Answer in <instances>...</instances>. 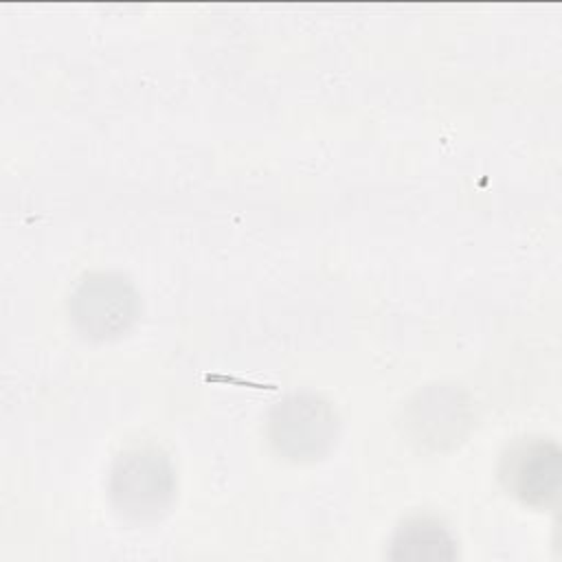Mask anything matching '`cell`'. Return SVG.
I'll return each instance as SVG.
<instances>
[{
	"label": "cell",
	"mask_w": 562,
	"mask_h": 562,
	"mask_svg": "<svg viewBox=\"0 0 562 562\" xmlns=\"http://www.w3.org/2000/svg\"><path fill=\"white\" fill-rule=\"evenodd\" d=\"M114 509L132 522L160 518L176 496V472L156 446H134L121 452L108 483Z\"/></svg>",
	"instance_id": "cell-1"
},
{
	"label": "cell",
	"mask_w": 562,
	"mask_h": 562,
	"mask_svg": "<svg viewBox=\"0 0 562 562\" xmlns=\"http://www.w3.org/2000/svg\"><path fill=\"white\" fill-rule=\"evenodd\" d=\"M338 435L336 411L318 395L292 393L268 417L274 450L290 461H314L329 452Z\"/></svg>",
	"instance_id": "cell-2"
},
{
	"label": "cell",
	"mask_w": 562,
	"mask_h": 562,
	"mask_svg": "<svg viewBox=\"0 0 562 562\" xmlns=\"http://www.w3.org/2000/svg\"><path fill=\"white\" fill-rule=\"evenodd\" d=\"M136 314L138 296L121 274H88L70 296L72 323L92 340L116 338L132 325Z\"/></svg>",
	"instance_id": "cell-3"
},
{
	"label": "cell",
	"mask_w": 562,
	"mask_h": 562,
	"mask_svg": "<svg viewBox=\"0 0 562 562\" xmlns=\"http://www.w3.org/2000/svg\"><path fill=\"white\" fill-rule=\"evenodd\" d=\"M498 476L520 503L547 507L558 498L562 483V452L544 437L516 439L501 457Z\"/></svg>",
	"instance_id": "cell-4"
},
{
	"label": "cell",
	"mask_w": 562,
	"mask_h": 562,
	"mask_svg": "<svg viewBox=\"0 0 562 562\" xmlns=\"http://www.w3.org/2000/svg\"><path fill=\"white\" fill-rule=\"evenodd\" d=\"M454 538L439 520L428 516H415L402 522L391 540L393 560L413 562H439L457 555Z\"/></svg>",
	"instance_id": "cell-5"
}]
</instances>
